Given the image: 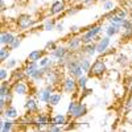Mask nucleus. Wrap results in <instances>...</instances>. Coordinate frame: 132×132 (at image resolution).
<instances>
[{"label":"nucleus","mask_w":132,"mask_h":132,"mask_svg":"<svg viewBox=\"0 0 132 132\" xmlns=\"http://www.w3.org/2000/svg\"><path fill=\"white\" fill-rule=\"evenodd\" d=\"M79 63H81V68L85 73H89L91 69V62L89 61V58H79Z\"/></svg>","instance_id":"obj_26"},{"label":"nucleus","mask_w":132,"mask_h":132,"mask_svg":"<svg viewBox=\"0 0 132 132\" xmlns=\"http://www.w3.org/2000/svg\"><path fill=\"white\" fill-rule=\"evenodd\" d=\"M78 11H79V8H77V7H73V8H69V9H66V12H65V15H68V16H73V15H75V13H78Z\"/></svg>","instance_id":"obj_36"},{"label":"nucleus","mask_w":132,"mask_h":132,"mask_svg":"<svg viewBox=\"0 0 132 132\" xmlns=\"http://www.w3.org/2000/svg\"><path fill=\"white\" fill-rule=\"evenodd\" d=\"M16 66V60H9V62H7V69H12Z\"/></svg>","instance_id":"obj_40"},{"label":"nucleus","mask_w":132,"mask_h":132,"mask_svg":"<svg viewBox=\"0 0 132 132\" xmlns=\"http://www.w3.org/2000/svg\"><path fill=\"white\" fill-rule=\"evenodd\" d=\"M101 32H102V25H101V24H96V25L90 27L86 32L82 33V36H81L82 42H83V44L94 42V40L98 38V36H99V33H101Z\"/></svg>","instance_id":"obj_1"},{"label":"nucleus","mask_w":132,"mask_h":132,"mask_svg":"<svg viewBox=\"0 0 132 132\" xmlns=\"http://www.w3.org/2000/svg\"><path fill=\"white\" fill-rule=\"evenodd\" d=\"M86 114H87V106L85 103H78V104H77V107H75V110L73 111L71 116L74 119H79V118L85 116Z\"/></svg>","instance_id":"obj_12"},{"label":"nucleus","mask_w":132,"mask_h":132,"mask_svg":"<svg viewBox=\"0 0 132 132\" xmlns=\"http://www.w3.org/2000/svg\"><path fill=\"white\" fill-rule=\"evenodd\" d=\"M116 61H118L120 65H126V63H127V61H128V58L124 56V54H119L118 58H116Z\"/></svg>","instance_id":"obj_37"},{"label":"nucleus","mask_w":132,"mask_h":132,"mask_svg":"<svg viewBox=\"0 0 132 132\" xmlns=\"http://www.w3.org/2000/svg\"><path fill=\"white\" fill-rule=\"evenodd\" d=\"M52 91H49V90H42L41 93H38V98H40V101L42 102V103H49V99H50V94Z\"/></svg>","instance_id":"obj_25"},{"label":"nucleus","mask_w":132,"mask_h":132,"mask_svg":"<svg viewBox=\"0 0 132 132\" xmlns=\"http://www.w3.org/2000/svg\"><path fill=\"white\" fill-rule=\"evenodd\" d=\"M0 129H2L3 132H8V131H12L13 129V123L12 122H4V120H2L0 122Z\"/></svg>","instance_id":"obj_28"},{"label":"nucleus","mask_w":132,"mask_h":132,"mask_svg":"<svg viewBox=\"0 0 132 132\" xmlns=\"http://www.w3.org/2000/svg\"><path fill=\"white\" fill-rule=\"evenodd\" d=\"M44 79H45L48 83H52L56 86L58 82H60V73L57 70H52V69H48L45 71V77H44Z\"/></svg>","instance_id":"obj_6"},{"label":"nucleus","mask_w":132,"mask_h":132,"mask_svg":"<svg viewBox=\"0 0 132 132\" xmlns=\"http://www.w3.org/2000/svg\"><path fill=\"white\" fill-rule=\"evenodd\" d=\"M3 115L7 119H15V118H17V110L15 107H12V106H8L5 108V111L3 112Z\"/></svg>","instance_id":"obj_23"},{"label":"nucleus","mask_w":132,"mask_h":132,"mask_svg":"<svg viewBox=\"0 0 132 132\" xmlns=\"http://www.w3.org/2000/svg\"><path fill=\"white\" fill-rule=\"evenodd\" d=\"M96 2V0H82V4L83 5H91Z\"/></svg>","instance_id":"obj_41"},{"label":"nucleus","mask_w":132,"mask_h":132,"mask_svg":"<svg viewBox=\"0 0 132 132\" xmlns=\"http://www.w3.org/2000/svg\"><path fill=\"white\" fill-rule=\"evenodd\" d=\"M129 93H131V95H132V86H131V89H129Z\"/></svg>","instance_id":"obj_45"},{"label":"nucleus","mask_w":132,"mask_h":132,"mask_svg":"<svg viewBox=\"0 0 132 132\" xmlns=\"http://www.w3.org/2000/svg\"><path fill=\"white\" fill-rule=\"evenodd\" d=\"M16 23H17V27L21 30H27V29H30L33 25H35V19H33L30 15L23 13V15H19Z\"/></svg>","instance_id":"obj_4"},{"label":"nucleus","mask_w":132,"mask_h":132,"mask_svg":"<svg viewBox=\"0 0 132 132\" xmlns=\"http://www.w3.org/2000/svg\"><path fill=\"white\" fill-rule=\"evenodd\" d=\"M9 54H11V48L9 46H3L0 49V60L2 62H5L9 58Z\"/></svg>","instance_id":"obj_24"},{"label":"nucleus","mask_w":132,"mask_h":132,"mask_svg":"<svg viewBox=\"0 0 132 132\" xmlns=\"http://www.w3.org/2000/svg\"><path fill=\"white\" fill-rule=\"evenodd\" d=\"M77 104H78V102H75V101H71V102L69 103V107H68V114H69L70 116H71L73 111H74V110H75Z\"/></svg>","instance_id":"obj_34"},{"label":"nucleus","mask_w":132,"mask_h":132,"mask_svg":"<svg viewBox=\"0 0 132 132\" xmlns=\"http://www.w3.org/2000/svg\"><path fill=\"white\" fill-rule=\"evenodd\" d=\"M12 90H13V93L17 94V95H25V94H28V86H27V83H24L23 81H17V82L13 83Z\"/></svg>","instance_id":"obj_10"},{"label":"nucleus","mask_w":132,"mask_h":132,"mask_svg":"<svg viewBox=\"0 0 132 132\" xmlns=\"http://www.w3.org/2000/svg\"><path fill=\"white\" fill-rule=\"evenodd\" d=\"M56 29H57V30H60V32H62V30H63V24H61V23L56 24Z\"/></svg>","instance_id":"obj_43"},{"label":"nucleus","mask_w":132,"mask_h":132,"mask_svg":"<svg viewBox=\"0 0 132 132\" xmlns=\"http://www.w3.org/2000/svg\"><path fill=\"white\" fill-rule=\"evenodd\" d=\"M122 32H123V37H129L132 36V21L124 20L122 24Z\"/></svg>","instance_id":"obj_19"},{"label":"nucleus","mask_w":132,"mask_h":132,"mask_svg":"<svg viewBox=\"0 0 132 132\" xmlns=\"http://www.w3.org/2000/svg\"><path fill=\"white\" fill-rule=\"evenodd\" d=\"M46 50L44 49V50H33L29 53V56H28V61H35V62H38L44 56H46Z\"/></svg>","instance_id":"obj_16"},{"label":"nucleus","mask_w":132,"mask_h":132,"mask_svg":"<svg viewBox=\"0 0 132 132\" xmlns=\"http://www.w3.org/2000/svg\"><path fill=\"white\" fill-rule=\"evenodd\" d=\"M57 46H58V45H57V44L54 42V41H49V42H46V45H45V50L49 53V52H53Z\"/></svg>","instance_id":"obj_33"},{"label":"nucleus","mask_w":132,"mask_h":132,"mask_svg":"<svg viewBox=\"0 0 132 132\" xmlns=\"http://www.w3.org/2000/svg\"><path fill=\"white\" fill-rule=\"evenodd\" d=\"M25 108L29 111V114L30 112H37L38 111V104L35 99H28L27 103H25Z\"/></svg>","instance_id":"obj_21"},{"label":"nucleus","mask_w":132,"mask_h":132,"mask_svg":"<svg viewBox=\"0 0 132 132\" xmlns=\"http://www.w3.org/2000/svg\"><path fill=\"white\" fill-rule=\"evenodd\" d=\"M66 69H68V73L70 74V77H74V78H78V77H81L82 73H83V70L81 68V63H79V58L68 60Z\"/></svg>","instance_id":"obj_2"},{"label":"nucleus","mask_w":132,"mask_h":132,"mask_svg":"<svg viewBox=\"0 0 132 132\" xmlns=\"http://www.w3.org/2000/svg\"><path fill=\"white\" fill-rule=\"evenodd\" d=\"M87 79H89V78H87L86 75H81V77H78V78H77V83H78V87H79V89H82V90L86 89Z\"/></svg>","instance_id":"obj_32"},{"label":"nucleus","mask_w":132,"mask_h":132,"mask_svg":"<svg viewBox=\"0 0 132 132\" xmlns=\"http://www.w3.org/2000/svg\"><path fill=\"white\" fill-rule=\"evenodd\" d=\"M56 21H54L53 19H50V20H46L45 21V24H44V30H53V29H56Z\"/></svg>","instance_id":"obj_31"},{"label":"nucleus","mask_w":132,"mask_h":132,"mask_svg":"<svg viewBox=\"0 0 132 132\" xmlns=\"http://www.w3.org/2000/svg\"><path fill=\"white\" fill-rule=\"evenodd\" d=\"M65 9H66L65 2H62V0H58V2H54V3L50 5V15H52V16L60 15V13L63 12Z\"/></svg>","instance_id":"obj_11"},{"label":"nucleus","mask_w":132,"mask_h":132,"mask_svg":"<svg viewBox=\"0 0 132 132\" xmlns=\"http://www.w3.org/2000/svg\"><path fill=\"white\" fill-rule=\"evenodd\" d=\"M107 71V66L104 63V61L102 60H96L93 65L91 69L89 71V77H98V78H102L103 74Z\"/></svg>","instance_id":"obj_3"},{"label":"nucleus","mask_w":132,"mask_h":132,"mask_svg":"<svg viewBox=\"0 0 132 132\" xmlns=\"http://www.w3.org/2000/svg\"><path fill=\"white\" fill-rule=\"evenodd\" d=\"M7 75H8V73H7V69H2L0 70V81H5V78H7Z\"/></svg>","instance_id":"obj_38"},{"label":"nucleus","mask_w":132,"mask_h":132,"mask_svg":"<svg viewBox=\"0 0 132 132\" xmlns=\"http://www.w3.org/2000/svg\"><path fill=\"white\" fill-rule=\"evenodd\" d=\"M62 99V95L61 94H52L50 95V99H49V104L50 106H57Z\"/></svg>","instance_id":"obj_30"},{"label":"nucleus","mask_w":132,"mask_h":132,"mask_svg":"<svg viewBox=\"0 0 132 132\" xmlns=\"http://www.w3.org/2000/svg\"><path fill=\"white\" fill-rule=\"evenodd\" d=\"M20 44H21V38H20V37H15L13 42L9 45V48H11V49H17V48L20 46Z\"/></svg>","instance_id":"obj_35"},{"label":"nucleus","mask_w":132,"mask_h":132,"mask_svg":"<svg viewBox=\"0 0 132 132\" xmlns=\"http://www.w3.org/2000/svg\"><path fill=\"white\" fill-rule=\"evenodd\" d=\"M82 38L81 37H73L70 38V41L68 42V49L70 52H77V50H81V45H82Z\"/></svg>","instance_id":"obj_14"},{"label":"nucleus","mask_w":132,"mask_h":132,"mask_svg":"<svg viewBox=\"0 0 132 132\" xmlns=\"http://www.w3.org/2000/svg\"><path fill=\"white\" fill-rule=\"evenodd\" d=\"M70 32H71V33H78V32H79V27H77V25L70 27Z\"/></svg>","instance_id":"obj_42"},{"label":"nucleus","mask_w":132,"mask_h":132,"mask_svg":"<svg viewBox=\"0 0 132 132\" xmlns=\"http://www.w3.org/2000/svg\"><path fill=\"white\" fill-rule=\"evenodd\" d=\"M96 53V44L89 42V44H83V46L81 48V54L86 57H93Z\"/></svg>","instance_id":"obj_9"},{"label":"nucleus","mask_w":132,"mask_h":132,"mask_svg":"<svg viewBox=\"0 0 132 132\" xmlns=\"http://www.w3.org/2000/svg\"><path fill=\"white\" fill-rule=\"evenodd\" d=\"M62 85H63V90H65L66 93H69V94L75 93L77 89H79L78 83H77V81L74 79V77H69V78H66Z\"/></svg>","instance_id":"obj_5"},{"label":"nucleus","mask_w":132,"mask_h":132,"mask_svg":"<svg viewBox=\"0 0 132 132\" xmlns=\"http://www.w3.org/2000/svg\"><path fill=\"white\" fill-rule=\"evenodd\" d=\"M11 86L9 82H4L2 81V87H0V95H8L11 93Z\"/></svg>","instance_id":"obj_29"},{"label":"nucleus","mask_w":132,"mask_h":132,"mask_svg":"<svg viewBox=\"0 0 132 132\" xmlns=\"http://www.w3.org/2000/svg\"><path fill=\"white\" fill-rule=\"evenodd\" d=\"M52 124H57V126H63V124H66V118H65V115H56L53 119H52Z\"/></svg>","instance_id":"obj_27"},{"label":"nucleus","mask_w":132,"mask_h":132,"mask_svg":"<svg viewBox=\"0 0 132 132\" xmlns=\"http://www.w3.org/2000/svg\"><path fill=\"white\" fill-rule=\"evenodd\" d=\"M0 5H2V11L5 9V3H4V0H0Z\"/></svg>","instance_id":"obj_44"},{"label":"nucleus","mask_w":132,"mask_h":132,"mask_svg":"<svg viewBox=\"0 0 132 132\" xmlns=\"http://www.w3.org/2000/svg\"><path fill=\"white\" fill-rule=\"evenodd\" d=\"M49 131H52V132H60V131H61V126H57V124H50Z\"/></svg>","instance_id":"obj_39"},{"label":"nucleus","mask_w":132,"mask_h":132,"mask_svg":"<svg viewBox=\"0 0 132 132\" xmlns=\"http://www.w3.org/2000/svg\"><path fill=\"white\" fill-rule=\"evenodd\" d=\"M102 4H103V11H104V12H107V13L108 12H112L115 8H118L115 0H106V2H103Z\"/></svg>","instance_id":"obj_22"},{"label":"nucleus","mask_w":132,"mask_h":132,"mask_svg":"<svg viewBox=\"0 0 132 132\" xmlns=\"http://www.w3.org/2000/svg\"><path fill=\"white\" fill-rule=\"evenodd\" d=\"M52 65H53V61L50 60V57H46V56H44V57L38 61V66H40V68H42V69H45V70L50 69Z\"/></svg>","instance_id":"obj_20"},{"label":"nucleus","mask_w":132,"mask_h":132,"mask_svg":"<svg viewBox=\"0 0 132 132\" xmlns=\"http://www.w3.org/2000/svg\"><path fill=\"white\" fill-rule=\"evenodd\" d=\"M38 68H40V66H38V62H35V61H28V62L25 63L24 73H25V75L29 78V77H30L33 73H35Z\"/></svg>","instance_id":"obj_15"},{"label":"nucleus","mask_w":132,"mask_h":132,"mask_svg":"<svg viewBox=\"0 0 132 132\" xmlns=\"http://www.w3.org/2000/svg\"><path fill=\"white\" fill-rule=\"evenodd\" d=\"M49 122H52L50 116L42 112V114H40V115L37 116V119L35 120V124H37V126H40V127H44V126H48Z\"/></svg>","instance_id":"obj_18"},{"label":"nucleus","mask_w":132,"mask_h":132,"mask_svg":"<svg viewBox=\"0 0 132 132\" xmlns=\"http://www.w3.org/2000/svg\"><path fill=\"white\" fill-rule=\"evenodd\" d=\"M106 30V36H108V37H114V36H116L118 33L122 30V27L120 25H116V24H111L110 23L108 24V27L104 29Z\"/></svg>","instance_id":"obj_17"},{"label":"nucleus","mask_w":132,"mask_h":132,"mask_svg":"<svg viewBox=\"0 0 132 132\" xmlns=\"http://www.w3.org/2000/svg\"><path fill=\"white\" fill-rule=\"evenodd\" d=\"M96 2H102L103 3V2H106V0H96Z\"/></svg>","instance_id":"obj_46"},{"label":"nucleus","mask_w":132,"mask_h":132,"mask_svg":"<svg viewBox=\"0 0 132 132\" xmlns=\"http://www.w3.org/2000/svg\"><path fill=\"white\" fill-rule=\"evenodd\" d=\"M110 38H111V37H108V36L99 38V41L96 42V53L104 54L107 52V49L110 46V42H111V40H110Z\"/></svg>","instance_id":"obj_7"},{"label":"nucleus","mask_w":132,"mask_h":132,"mask_svg":"<svg viewBox=\"0 0 132 132\" xmlns=\"http://www.w3.org/2000/svg\"><path fill=\"white\" fill-rule=\"evenodd\" d=\"M13 40H15V36H13L11 32H7V30H3V32H2V36H0V42H2L3 46H9L13 42Z\"/></svg>","instance_id":"obj_13"},{"label":"nucleus","mask_w":132,"mask_h":132,"mask_svg":"<svg viewBox=\"0 0 132 132\" xmlns=\"http://www.w3.org/2000/svg\"><path fill=\"white\" fill-rule=\"evenodd\" d=\"M69 49H68V46H57L56 49H54L53 52H52V58H56V60H61V58H66L69 56Z\"/></svg>","instance_id":"obj_8"}]
</instances>
